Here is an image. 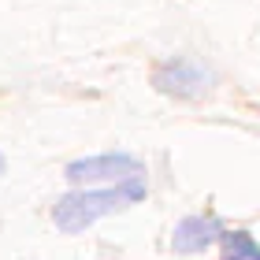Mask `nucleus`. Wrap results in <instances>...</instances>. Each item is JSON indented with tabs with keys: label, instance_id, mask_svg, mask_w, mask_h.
<instances>
[{
	"label": "nucleus",
	"instance_id": "obj_6",
	"mask_svg": "<svg viewBox=\"0 0 260 260\" xmlns=\"http://www.w3.org/2000/svg\"><path fill=\"white\" fill-rule=\"evenodd\" d=\"M0 175H4V156H0Z\"/></svg>",
	"mask_w": 260,
	"mask_h": 260
},
{
	"label": "nucleus",
	"instance_id": "obj_2",
	"mask_svg": "<svg viewBox=\"0 0 260 260\" xmlns=\"http://www.w3.org/2000/svg\"><path fill=\"white\" fill-rule=\"evenodd\" d=\"M141 175V160L130 152H101V156H82L71 160L63 179L78 190H97V186H119L126 179Z\"/></svg>",
	"mask_w": 260,
	"mask_h": 260
},
{
	"label": "nucleus",
	"instance_id": "obj_1",
	"mask_svg": "<svg viewBox=\"0 0 260 260\" xmlns=\"http://www.w3.org/2000/svg\"><path fill=\"white\" fill-rule=\"evenodd\" d=\"M145 197V175L138 179H126L119 186H97V190H71L67 197H60L52 205V223L60 227L63 234H78L93 227L97 219L104 216H115L130 205Z\"/></svg>",
	"mask_w": 260,
	"mask_h": 260
},
{
	"label": "nucleus",
	"instance_id": "obj_3",
	"mask_svg": "<svg viewBox=\"0 0 260 260\" xmlns=\"http://www.w3.org/2000/svg\"><path fill=\"white\" fill-rule=\"evenodd\" d=\"M152 86L168 97H182V101H193L201 93H208L212 86V71L205 63L190 60V56H171V60L156 63L152 71Z\"/></svg>",
	"mask_w": 260,
	"mask_h": 260
},
{
	"label": "nucleus",
	"instance_id": "obj_4",
	"mask_svg": "<svg viewBox=\"0 0 260 260\" xmlns=\"http://www.w3.org/2000/svg\"><path fill=\"white\" fill-rule=\"evenodd\" d=\"M219 238H223V223L216 216H186V219L175 223V231H171V249L193 256V253L212 249Z\"/></svg>",
	"mask_w": 260,
	"mask_h": 260
},
{
	"label": "nucleus",
	"instance_id": "obj_5",
	"mask_svg": "<svg viewBox=\"0 0 260 260\" xmlns=\"http://www.w3.org/2000/svg\"><path fill=\"white\" fill-rule=\"evenodd\" d=\"M219 245H223V260H260V245L245 231H223Z\"/></svg>",
	"mask_w": 260,
	"mask_h": 260
}]
</instances>
